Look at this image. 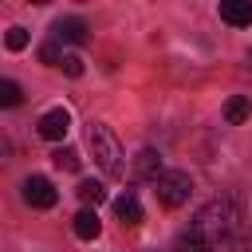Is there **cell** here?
<instances>
[{
    "instance_id": "6da1fadb",
    "label": "cell",
    "mask_w": 252,
    "mask_h": 252,
    "mask_svg": "<svg viewBox=\"0 0 252 252\" xmlns=\"http://www.w3.org/2000/svg\"><path fill=\"white\" fill-rule=\"evenodd\" d=\"M87 146H91V154H94V161L106 177H126V154H122V146H118V138L110 134L106 122L87 126Z\"/></svg>"
},
{
    "instance_id": "7a4b0ae2",
    "label": "cell",
    "mask_w": 252,
    "mask_h": 252,
    "mask_svg": "<svg viewBox=\"0 0 252 252\" xmlns=\"http://www.w3.org/2000/svg\"><path fill=\"white\" fill-rule=\"evenodd\" d=\"M197 228H201V236L209 240V244H224L228 236H232V228H236V209H232V201L224 197H217V201H209L201 213H197V220H193Z\"/></svg>"
},
{
    "instance_id": "3957f363",
    "label": "cell",
    "mask_w": 252,
    "mask_h": 252,
    "mask_svg": "<svg viewBox=\"0 0 252 252\" xmlns=\"http://www.w3.org/2000/svg\"><path fill=\"white\" fill-rule=\"evenodd\" d=\"M154 193H158V201H161L165 209H181V205H189V197H193V177H189L185 169H165V173L154 181Z\"/></svg>"
},
{
    "instance_id": "277c9868",
    "label": "cell",
    "mask_w": 252,
    "mask_h": 252,
    "mask_svg": "<svg viewBox=\"0 0 252 252\" xmlns=\"http://www.w3.org/2000/svg\"><path fill=\"white\" fill-rule=\"evenodd\" d=\"M24 201H28L32 209H51V205L59 201V193H55V185H51L47 177H28V181H24Z\"/></svg>"
},
{
    "instance_id": "5b68a950",
    "label": "cell",
    "mask_w": 252,
    "mask_h": 252,
    "mask_svg": "<svg viewBox=\"0 0 252 252\" xmlns=\"http://www.w3.org/2000/svg\"><path fill=\"white\" fill-rule=\"evenodd\" d=\"M130 173L138 177V181H158L165 169H161V154L158 150H138V158H134V165H130Z\"/></svg>"
},
{
    "instance_id": "8992f818",
    "label": "cell",
    "mask_w": 252,
    "mask_h": 252,
    "mask_svg": "<svg viewBox=\"0 0 252 252\" xmlns=\"http://www.w3.org/2000/svg\"><path fill=\"white\" fill-rule=\"evenodd\" d=\"M67 130H71V114H67L63 106H55V110H47V114L39 118V134H43L47 142H63Z\"/></svg>"
},
{
    "instance_id": "52a82bcc",
    "label": "cell",
    "mask_w": 252,
    "mask_h": 252,
    "mask_svg": "<svg viewBox=\"0 0 252 252\" xmlns=\"http://www.w3.org/2000/svg\"><path fill=\"white\" fill-rule=\"evenodd\" d=\"M220 20L232 28H248L252 24V0H220Z\"/></svg>"
},
{
    "instance_id": "ba28073f",
    "label": "cell",
    "mask_w": 252,
    "mask_h": 252,
    "mask_svg": "<svg viewBox=\"0 0 252 252\" xmlns=\"http://www.w3.org/2000/svg\"><path fill=\"white\" fill-rule=\"evenodd\" d=\"M173 252H213V244L201 236L197 224H189V228H181V232L173 236Z\"/></svg>"
},
{
    "instance_id": "9c48e42d",
    "label": "cell",
    "mask_w": 252,
    "mask_h": 252,
    "mask_svg": "<svg viewBox=\"0 0 252 252\" xmlns=\"http://www.w3.org/2000/svg\"><path fill=\"white\" fill-rule=\"evenodd\" d=\"M114 217L122 224H138L142 220V205H138V193L134 189H126L122 197H114Z\"/></svg>"
},
{
    "instance_id": "30bf717a",
    "label": "cell",
    "mask_w": 252,
    "mask_h": 252,
    "mask_svg": "<svg viewBox=\"0 0 252 252\" xmlns=\"http://www.w3.org/2000/svg\"><path fill=\"white\" fill-rule=\"evenodd\" d=\"M55 39H59V43H83V39H87V20H79V16L59 20V24H55Z\"/></svg>"
},
{
    "instance_id": "8fae6325",
    "label": "cell",
    "mask_w": 252,
    "mask_h": 252,
    "mask_svg": "<svg viewBox=\"0 0 252 252\" xmlns=\"http://www.w3.org/2000/svg\"><path fill=\"white\" fill-rule=\"evenodd\" d=\"M71 228H75V236H79V240H94V236L102 232V220H98V213H94V209H79Z\"/></svg>"
},
{
    "instance_id": "7c38bea8",
    "label": "cell",
    "mask_w": 252,
    "mask_h": 252,
    "mask_svg": "<svg viewBox=\"0 0 252 252\" xmlns=\"http://www.w3.org/2000/svg\"><path fill=\"white\" fill-rule=\"evenodd\" d=\"M75 193H79V201H83L87 209H98V205L106 201V189H102L98 181H79V189H75Z\"/></svg>"
},
{
    "instance_id": "4fadbf2b",
    "label": "cell",
    "mask_w": 252,
    "mask_h": 252,
    "mask_svg": "<svg viewBox=\"0 0 252 252\" xmlns=\"http://www.w3.org/2000/svg\"><path fill=\"white\" fill-rule=\"evenodd\" d=\"M248 114H252V102H248L244 94H232V98L224 102V118H228L232 126H236V122H244Z\"/></svg>"
},
{
    "instance_id": "5bb4252c",
    "label": "cell",
    "mask_w": 252,
    "mask_h": 252,
    "mask_svg": "<svg viewBox=\"0 0 252 252\" xmlns=\"http://www.w3.org/2000/svg\"><path fill=\"white\" fill-rule=\"evenodd\" d=\"M24 102V91H20V83H12V79H0V106L8 110V106H20Z\"/></svg>"
},
{
    "instance_id": "9a60e30c",
    "label": "cell",
    "mask_w": 252,
    "mask_h": 252,
    "mask_svg": "<svg viewBox=\"0 0 252 252\" xmlns=\"http://www.w3.org/2000/svg\"><path fill=\"white\" fill-rule=\"evenodd\" d=\"M51 161H55L59 169H67V173H75V169H79V154H75L71 146H59V150L51 154Z\"/></svg>"
},
{
    "instance_id": "2e32d148",
    "label": "cell",
    "mask_w": 252,
    "mask_h": 252,
    "mask_svg": "<svg viewBox=\"0 0 252 252\" xmlns=\"http://www.w3.org/2000/svg\"><path fill=\"white\" fill-rule=\"evenodd\" d=\"M4 43H8V51H24L28 47V32L24 28H8L4 32Z\"/></svg>"
},
{
    "instance_id": "e0dca14e",
    "label": "cell",
    "mask_w": 252,
    "mask_h": 252,
    "mask_svg": "<svg viewBox=\"0 0 252 252\" xmlns=\"http://www.w3.org/2000/svg\"><path fill=\"white\" fill-rule=\"evenodd\" d=\"M59 67H63L71 79H79V75H83V59H79V55H63V59H59Z\"/></svg>"
},
{
    "instance_id": "ac0fdd59",
    "label": "cell",
    "mask_w": 252,
    "mask_h": 252,
    "mask_svg": "<svg viewBox=\"0 0 252 252\" xmlns=\"http://www.w3.org/2000/svg\"><path fill=\"white\" fill-rule=\"evenodd\" d=\"M39 59H43V63H59V59H63V55H59V43H43V47H39Z\"/></svg>"
},
{
    "instance_id": "d6986e66",
    "label": "cell",
    "mask_w": 252,
    "mask_h": 252,
    "mask_svg": "<svg viewBox=\"0 0 252 252\" xmlns=\"http://www.w3.org/2000/svg\"><path fill=\"white\" fill-rule=\"evenodd\" d=\"M8 154H12V142H8V138H4V134H0V165H4V161H8Z\"/></svg>"
},
{
    "instance_id": "ffe728a7",
    "label": "cell",
    "mask_w": 252,
    "mask_h": 252,
    "mask_svg": "<svg viewBox=\"0 0 252 252\" xmlns=\"http://www.w3.org/2000/svg\"><path fill=\"white\" fill-rule=\"evenodd\" d=\"M232 248H236V252H248V248H252V240H248V236H240V240H232Z\"/></svg>"
}]
</instances>
